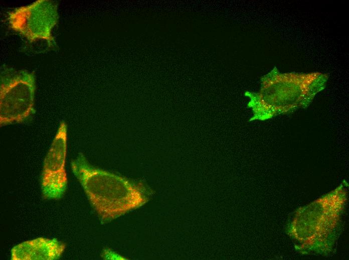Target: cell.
I'll list each match as a JSON object with an SVG mask.
<instances>
[{"label": "cell", "instance_id": "6da1fadb", "mask_svg": "<svg viewBox=\"0 0 349 260\" xmlns=\"http://www.w3.org/2000/svg\"><path fill=\"white\" fill-rule=\"evenodd\" d=\"M328 78L321 72L281 73L274 67L261 78L258 92L245 93L250 99L247 106L253 112L249 120L264 121L306 108L324 89Z\"/></svg>", "mask_w": 349, "mask_h": 260}, {"label": "cell", "instance_id": "8992f818", "mask_svg": "<svg viewBox=\"0 0 349 260\" xmlns=\"http://www.w3.org/2000/svg\"><path fill=\"white\" fill-rule=\"evenodd\" d=\"M66 244L56 238H38L14 246L11 251L12 260H55L59 258Z\"/></svg>", "mask_w": 349, "mask_h": 260}, {"label": "cell", "instance_id": "3957f363", "mask_svg": "<svg viewBox=\"0 0 349 260\" xmlns=\"http://www.w3.org/2000/svg\"><path fill=\"white\" fill-rule=\"evenodd\" d=\"M0 86L1 126L25 121L34 112V74L26 70L3 68Z\"/></svg>", "mask_w": 349, "mask_h": 260}, {"label": "cell", "instance_id": "5b68a950", "mask_svg": "<svg viewBox=\"0 0 349 260\" xmlns=\"http://www.w3.org/2000/svg\"><path fill=\"white\" fill-rule=\"evenodd\" d=\"M67 149V126L61 122L44 160L41 189L46 199L61 198L67 188L68 179L65 168Z\"/></svg>", "mask_w": 349, "mask_h": 260}, {"label": "cell", "instance_id": "277c9868", "mask_svg": "<svg viewBox=\"0 0 349 260\" xmlns=\"http://www.w3.org/2000/svg\"><path fill=\"white\" fill-rule=\"evenodd\" d=\"M58 18L57 4L50 0L18 8L8 16L10 28L29 42L42 40L50 44L55 42L52 32Z\"/></svg>", "mask_w": 349, "mask_h": 260}, {"label": "cell", "instance_id": "7a4b0ae2", "mask_svg": "<svg viewBox=\"0 0 349 260\" xmlns=\"http://www.w3.org/2000/svg\"><path fill=\"white\" fill-rule=\"evenodd\" d=\"M71 169L92 206L103 222L114 220L147 200L140 188L126 180L91 166L82 153Z\"/></svg>", "mask_w": 349, "mask_h": 260}]
</instances>
